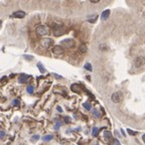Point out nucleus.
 I'll return each instance as SVG.
<instances>
[{
    "instance_id": "nucleus-29",
    "label": "nucleus",
    "mask_w": 145,
    "mask_h": 145,
    "mask_svg": "<svg viewBox=\"0 0 145 145\" xmlns=\"http://www.w3.org/2000/svg\"><path fill=\"white\" fill-rule=\"evenodd\" d=\"M90 1L92 3H98V2H100V0H90Z\"/></svg>"
},
{
    "instance_id": "nucleus-20",
    "label": "nucleus",
    "mask_w": 145,
    "mask_h": 145,
    "mask_svg": "<svg viewBox=\"0 0 145 145\" xmlns=\"http://www.w3.org/2000/svg\"><path fill=\"white\" fill-rule=\"evenodd\" d=\"M85 69L91 72V71H92V65H91V64H85Z\"/></svg>"
},
{
    "instance_id": "nucleus-22",
    "label": "nucleus",
    "mask_w": 145,
    "mask_h": 145,
    "mask_svg": "<svg viewBox=\"0 0 145 145\" xmlns=\"http://www.w3.org/2000/svg\"><path fill=\"white\" fill-rule=\"evenodd\" d=\"M107 48H108V47L106 46L105 43H102V44H100V49H104V50H107Z\"/></svg>"
},
{
    "instance_id": "nucleus-33",
    "label": "nucleus",
    "mask_w": 145,
    "mask_h": 145,
    "mask_svg": "<svg viewBox=\"0 0 145 145\" xmlns=\"http://www.w3.org/2000/svg\"><path fill=\"white\" fill-rule=\"evenodd\" d=\"M58 110H59V111H60V112H62V111H63V109H62V108H61V107H58Z\"/></svg>"
},
{
    "instance_id": "nucleus-26",
    "label": "nucleus",
    "mask_w": 145,
    "mask_h": 145,
    "mask_svg": "<svg viewBox=\"0 0 145 145\" xmlns=\"http://www.w3.org/2000/svg\"><path fill=\"white\" fill-rule=\"evenodd\" d=\"M61 125H62L61 122H57V124H55V126H54V129H59Z\"/></svg>"
},
{
    "instance_id": "nucleus-14",
    "label": "nucleus",
    "mask_w": 145,
    "mask_h": 145,
    "mask_svg": "<svg viewBox=\"0 0 145 145\" xmlns=\"http://www.w3.org/2000/svg\"><path fill=\"white\" fill-rule=\"evenodd\" d=\"M37 68H38V70L40 71V73H42V74H43V73H46V69L43 68V65H42L40 63L37 64Z\"/></svg>"
},
{
    "instance_id": "nucleus-12",
    "label": "nucleus",
    "mask_w": 145,
    "mask_h": 145,
    "mask_svg": "<svg viewBox=\"0 0 145 145\" xmlns=\"http://www.w3.org/2000/svg\"><path fill=\"white\" fill-rule=\"evenodd\" d=\"M87 50H88L87 44H85V43H82L81 46H80V51H81V52H83V53H85V52H87Z\"/></svg>"
},
{
    "instance_id": "nucleus-5",
    "label": "nucleus",
    "mask_w": 145,
    "mask_h": 145,
    "mask_svg": "<svg viewBox=\"0 0 145 145\" xmlns=\"http://www.w3.org/2000/svg\"><path fill=\"white\" fill-rule=\"evenodd\" d=\"M145 64V58L140 55V57H137L134 61V66L135 68H141Z\"/></svg>"
},
{
    "instance_id": "nucleus-18",
    "label": "nucleus",
    "mask_w": 145,
    "mask_h": 145,
    "mask_svg": "<svg viewBox=\"0 0 145 145\" xmlns=\"http://www.w3.org/2000/svg\"><path fill=\"white\" fill-rule=\"evenodd\" d=\"M26 90H27V93L32 94V93H33V91H34V89H33V87H32V86H28Z\"/></svg>"
},
{
    "instance_id": "nucleus-17",
    "label": "nucleus",
    "mask_w": 145,
    "mask_h": 145,
    "mask_svg": "<svg viewBox=\"0 0 145 145\" xmlns=\"http://www.w3.org/2000/svg\"><path fill=\"white\" fill-rule=\"evenodd\" d=\"M98 133H99V128H97V127L93 128V131H92V135H93V136H97V135H98Z\"/></svg>"
},
{
    "instance_id": "nucleus-15",
    "label": "nucleus",
    "mask_w": 145,
    "mask_h": 145,
    "mask_svg": "<svg viewBox=\"0 0 145 145\" xmlns=\"http://www.w3.org/2000/svg\"><path fill=\"white\" fill-rule=\"evenodd\" d=\"M52 139V135H46L42 137V140L43 141H50Z\"/></svg>"
},
{
    "instance_id": "nucleus-9",
    "label": "nucleus",
    "mask_w": 145,
    "mask_h": 145,
    "mask_svg": "<svg viewBox=\"0 0 145 145\" xmlns=\"http://www.w3.org/2000/svg\"><path fill=\"white\" fill-rule=\"evenodd\" d=\"M29 79V76H27V75H20V77L18 78V81H19V83H21V84H23V83H25V82H27V80Z\"/></svg>"
},
{
    "instance_id": "nucleus-2",
    "label": "nucleus",
    "mask_w": 145,
    "mask_h": 145,
    "mask_svg": "<svg viewBox=\"0 0 145 145\" xmlns=\"http://www.w3.org/2000/svg\"><path fill=\"white\" fill-rule=\"evenodd\" d=\"M52 32L55 36H61L64 34V29L63 27V25H60V24H53L52 26Z\"/></svg>"
},
{
    "instance_id": "nucleus-27",
    "label": "nucleus",
    "mask_w": 145,
    "mask_h": 145,
    "mask_svg": "<svg viewBox=\"0 0 145 145\" xmlns=\"http://www.w3.org/2000/svg\"><path fill=\"white\" fill-rule=\"evenodd\" d=\"M38 139H39V136L38 135H34V136L32 137V140H34V141L35 140H38Z\"/></svg>"
},
{
    "instance_id": "nucleus-6",
    "label": "nucleus",
    "mask_w": 145,
    "mask_h": 145,
    "mask_svg": "<svg viewBox=\"0 0 145 145\" xmlns=\"http://www.w3.org/2000/svg\"><path fill=\"white\" fill-rule=\"evenodd\" d=\"M62 46L65 48H72L75 46V41H74V39H71V38L64 39L62 41Z\"/></svg>"
},
{
    "instance_id": "nucleus-8",
    "label": "nucleus",
    "mask_w": 145,
    "mask_h": 145,
    "mask_svg": "<svg viewBox=\"0 0 145 145\" xmlns=\"http://www.w3.org/2000/svg\"><path fill=\"white\" fill-rule=\"evenodd\" d=\"M52 52L54 54H57V55H60V54H62L64 52V48H63L62 46H54L52 48Z\"/></svg>"
},
{
    "instance_id": "nucleus-19",
    "label": "nucleus",
    "mask_w": 145,
    "mask_h": 145,
    "mask_svg": "<svg viewBox=\"0 0 145 145\" xmlns=\"http://www.w3.org/2000/svg\"><path fill=\"white\" fill-rule=\"evenodd\" d=\"M84 108L86 110H88V111H90L91 110V105L89 104V103H84Z\"/></svg>"
},
{
    "instance_id": "nucleus-1",
    "label": "nucleus",
    "mask_w": 145,
    "mask_h": 145,
    "mask_svg": "<svg viewBox=\"0 0 145 145\" xmlns=\"http://www.w3.org/2000/svg\"><path fill=\"white\" fill-rule=\"evenodd\" d=\"M35 31H36V33H37L38 35H41V36L48 35V34H49V32H50L49 28L48 26H46V25H38L36 27Z\"/></svg>"
},
{
    "instance_id": "nucleus-28",
    "label": "nucleus",
    "mask_w": 145,
    "mask_h": 145,
    "mask_svg": "<svg viewBox=\"0 0 145 145\" xmlns=\"http://www.w3.org/2000/svg\"><path fill=\"white\" fill-rule=\"evenodd\" d=\"M114 143H115V145H120V142L117 139H114Z\"/></svg>"
},
{
    "instance_id": "nucleus-11",
    "label": "nucleus",
    "mask_w": 145,
    "mask_h": 145,
    "mask_svg": "<svg viewBox=\"0 0 145 145\" xmlns=\"http://www.w3.org/2000/svg\"><path fill=\"white\" fill-rule=\"evenodd\" d=\"M71 89H72V91L75 92V93H79L80 92V87H79V85H77V84L72 85Z\"/></svg>"
},
{
    "instance_id": "nucleus-23",
    "label": "nucleus",
    "mask_w": 145,
    "mask_h": 145,
    "mask_svg": "<svg viewBox=\"0 0 145 145\" xmlns=\"http://www.w3.org/2000/svg\"><path fill=\"white\" fill-rule=\"evenodd\" d=\"M12 104L14 105V106H19L20 105V102H19V100H13V102H12Z\"/></svg>"
},
{
    "instance_id": "nucleus-4",
    "label": "nucleus",
    "mask_w": 145,
    "mask_h": 145,
    "mask_svg": "<svg viewBox=\"0 0 145 145\" xmlns=\"http://www.w3.org/2000/svg\"><path fill=\"white\" fill-rule=\"evenodd\" d=\"M53 44V41L51 38H48V37H46V38H42L40 40V46L44 48H48L49 47H51Z\"/></svg>"
},
{
    "instance_id": "nucleus-30",
    "label": "nucleus",
    "mask_w": 145,
    "mask_h": 145,
    "mask_svg": "<svg viewBox=\"0 0 145 145\" xmlns=\"http://www.w3.org/2000/svg\"><path fill=\"white\" fill-rule=\"evenodd\" d=\"M54 77L58 78V79H62V77H60V76H58V75H55V74H54Z\"/></svg>"
},
{
    "instance_id": "nucleus-10",
    "label": "nucleus",
    "mask_w": 145,
    "mask_h": 145,
    "mask_svg": "<svg viewBox=\"0 0 145 145\" xmlns=\"http://www.w3.org/2000/svg\"><path fill=\"white\" fill-rule=\"evenodd\" d=\"M110 13H111V11H110L109 9L104 10V11H103V13H102V15H101L102 20H106V19H108L109 16H110Z\"/></svg>"
},
{
    "instance_id": "nucleus-7",
    "label": "nucleus",
    "mask_w": 145,
    "mask_h": 145,
    "mask_svg": "<svg viewBox=\"0 0 145 145\" xmlns=\"http://www.w3.org/2000/svg\"><path fill=\"white\" fill-rule=\"evenodd\" d=\"M11 16L14 17V18H23L25 16V12L24 11H21V10H18V11H15V12H13L12 14H11Z\"/></svg>"
},
{
    "instance_id": "nucleus-13",
    "label": "nucleus",
    "mask_w": 145,
    "mask_h": 145,
    "mask_svg": "<svg viewBox=\"0 0 145 145\" xmlns=\"http://www.w3.org/2000/svg\"><path fill=\"white\" fill-rule=\"evenodd\" d=\"M104 137L106 138V139H111V140H112L113 138V136H112V134H111V132H109V131H105L104 132Z\"/></svg>"
},
{
    "instance_id": "nucleus-32",
    "label": "nucleus",
    "mask_w": 145,
    "mask_h": 145,
    "mask_svg": "<svg viewBox=\"0 0 145 145\" xmlns=\"http://www.w3.org/2000/svg\"><path fill=\"white\" fill-rule=\"evenodd\" d=\"M142 139H143V142H144V143H145V134H144V135H143V136H142Z\"/></svg>"
},
{
    "instance_id": "nucleus-21",
    "label": "nucleus",
    "mask_w": 145,
    "mask_h": 145,
    "mask_svg": "<svg viewBox=\"0 0 145 145\" xmlns=\"http://www.w3.org/2000/svg\"><path fill=\"white\" fill-rule=\"evenodd\" d=\"M93 114H94V116H96L98 118L101 117V114H100V112H99V111H97V110H94L93 111Z\"/></svg>"
},
{
    "instance_id": "nucleus-24",
    "label": "nucleus",
    "mask_w": 145,
    "mask_h": 145,
    "mask_svg": "<svg viewBox=\"0 0 145 145\" xmlns=\"http://www.w3.org/2000/svg\"><path fill=\"white\" fill-rule=\"evenodd\" d=\"M127 132L129 133L130 135H136V132H134V131H132V130H130V129H127Z\"/></svg>"
},
{
    "instance_id": "nucleus-16",
    "label": "nucleus",
    "mask_w": 145,
    "mask_h": 145,
    "mask_svg": "<svg viewBox=\"0 0 145 145\" xmlns=\"http://www.w3.org/2000/svg\"><path fill=\"white\" fill-rule=\"evenodd\" d=\"M97 18H98V15H95V16H92L90 19H88V21L91 22V23H94V22H96Z\"/></svg>"
},
{
    "instance_id": "nucleus-3",
    "label": "nucleus",
    "mask_w": 145,
    "mask_h": 145,
    "mask_svg": "<svg viewBox=\"0 0 145 145\" xmlns=\"http://www.w3.org/2000/svg\"><path fill=\"white\" fill-rule=\"evenodd\" d=\"M111 100H112L114 103H120L122 100H123V94L121 92H115L111 96Z\"/></svg>"
},
{
    "instance_id": "nucleus-31",
    "label": "nucleus",
    "mask_w": 145,
    "mask_h": 145,
    "mask_svg": "<svg viewBox=\"0 0 145 145\" xmlns=\"http://www.w3.org/2000/svg\"><path fill=\"white\" fill-rule=\"evenodd\" d=\"M25 58H27V60H31L32 59L31 57H29V55H25Z\"/></svg>"
},
{
    "instance_id": "nucleus-25",
    "label": "nucleus",
    "mask_w": 145,
    "mask_h": 145,
    "mask_svg": "<svg viewBox=\"0 0 145 145\" xmlns=\"http://www.w3.org/2000/svg\"><path fill=\"white\" fill-rule=\"evenodd\" d=\"M4 136H5V131H1V130H0V139L3 138Z\"/></svg>"
}]
</instances>
